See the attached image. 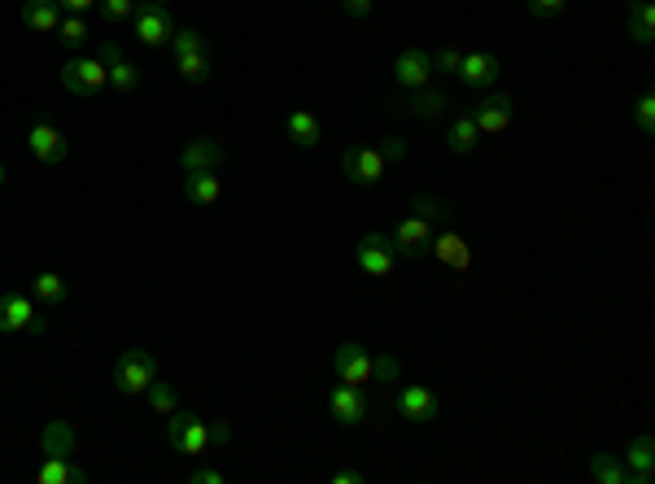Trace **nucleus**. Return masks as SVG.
<instances>
[{
  "label": "nucleus",
  "instance_id": "nucleus-1",
  "mask_svg": "<svg viewBox=\"0 0 655 484\" xmlns=\"http://www.w3.org/2000/svg\"><path fill=\"white\" fill-rule=\"evenodd\" d=\"M166 441H171V450L184 454V458H201L214 445L210 423L201 415H193V410H180V406L166 415Z\"/></svg>",
  "mask_w": 655,
  "mask_h": 484
},
{
  "label": "nucleus",
  "instance_id": "nucleus-2",
  "mask_svg": "<svg viewBox=\"0 0 655 484\" xmlns=\"http://www.w3.org/2000/svg\"><path fill=\"white\" fill-rule=\"evenodd\" d=\"M153 380H158V358L149 349H123L114 358V389L123 397H140Z\"/></svg>",
  "mask_w": 655,
  "mask_h": 484
},
{
  "label": "nucleus",
  "instance_id": "nucleus-3",
  "mask_svg": "<svg viewBox=\"0 0 655 484\" xmlns=\"http://www.w3.org/2000/svg\"><path fill=\"white\" fill-rule=\"evenodd\" d=\"M131 31L145 48H166L175 35V18L166 9V0H136V14H131Z\"/></svg>",
  "mask_w": 655,
  "mask_h": 484
},
{
  "label": "nucleus",
  "instance_id": "nucleus-4",
  "mask_svg": "<svg viewBox=\"0 0 655 484\" xmlns=\"http://www.w3.org/2000/svg\"><path fill=\"white\" fill-rule=\"evenodd\" d=\"M62 88L70 96H83V101H97L110 88V70H105L101 57H70L62 66Z\"/></svg>",
  "mask_w": 655,
  "mask_h": 484
},
{
  "label": "nucleus",
  "instance_id": "nucleus-5",
  "mask_svg": "<svg viewBox=\"0 0 655 484\" xmlns=\"http://www.w3.org/2000/svg\"><path fill=\"white\" fill-rule=\"evenodd\" d=\"M385 153L372 149V144H350L341 153V175L350 179V188H376L385 179Z\"/></svg>",
  "mask_w": 655,
  "mask_h": 484
},
{
  "label": "nucleus",
  "instance_id": "nucleus-6",
  "mask_svg": "<svg viewBox=\"0 0 655 484\" xmlns=\"http://www.w3.org/2000/svg\"><path fill=\"white\" fill-rule=\"evenodd\" d=\"M332 371H337L341 384H354V389H367V384H376V358L367 354L359 341L337 345V354H332Z\"/></svg>",
  "mask_w": 655,
  "mask_h": 484
},
{
  "label": "nucleus",
  "instance_id": "nucleus-7",
  "mask_svg": "<svg viewBox=\"0 0 655 484\" xmlns=\"http://www.w3.org/2000/svg\"><path fill=\"white\" fill-rule=\"evenodd\" d=\"M393 262H398V253H393V240L385 232L359 236V245H354V266H359L367 280H385L393 271Z\"/></svg>",
  "mask_w": 655,
  "mask_h": 484
},
{
  "label": "nucleus",
  "instance_id": "nucleus-8",
  "mask_svg": "<svg viewBox=\"0 0 655 484\" xmlns=\"http://www.w3.org/2000/svg\"><path fill=\"white\" fill-rule=\"evenodd\" d=\"M468 114H472V123L481 136H503V131L516 123V101H511L507 92H490L485 101H476Z\"/></svg>",
  "mask_w": 655,
  "mask_h": 484
},
{
  "label": "nucleus",
  "instance_id": "nucleus-9",
  "mask_svg": "<svg viewBox=\"0 0 655 484\" xmlns=\"http://www.w3.org/2000/svg\"><path fill=\"white\" fill-rule=\"evenodd\" d=\"M393 410L407 423H433L442 415V402H437V393L428 389V384H402V389L393 393Z\"/></svg>",
  "mask_w": 655,
  "mask_h": 484
},
{
  "label": "nucleus",
  "instance_id": "nucleus-10",
  "mask_svg": "<svg viewBox=\"0 0 655 484\" xmlns=\"http://www.w3.org/2000/svg\"><path fill=\"white\" fill-rule=\"evenodd\" d=\"M328 415L341 423V428H359V423L372 419V402H367L363 389H354V384H341L328 393Z\"/></svg>",
  "mask_w": 655,
  "mask_h": 484
},
{
  "label": "nucleus",
  "instance_id": "nucleus-11",
  "mask_svg": "<svg viewBox=\"0 0 655 484\" xmlns=\"http://www.w3.org/2000/svg\"><path fill=\"white\" fill-rule=\"evenodd\" d=\"M437 70H433V53H424L420 44H411V48H402L398 57H393V83L398 88H428V79H433Z\"/></svg>",
  "mask_w": 655,
  "mask_h": 484
},
{
  "label": "nucleus",
  "instance_id": "nucleus-12",
  "mask_svg": "<svg viewBox=\"0 0 655 484\" xmlns=\"http://www.w3.org/2000/svg\"><path fill=\"white\" fill-rule=\"evenodd\" d=\"M0 332H44V319L35 314V301L27 293L0 297Z\"/></svg>",
  "mask_w": 655,
  "mask_h": 484
},
{
  "label": "nucleus",
  "instance_id": "nucleus-13",
  "mask_svg": "<svg viewBox=\"0 0 655 484\" xmlns=\"http://www.w3.org/2000/svg\"><path fill=\"white\" fill-rule=\"evenodd\" d=\"M393 253L398 258H424L428 253V240H433V219H420V214H411V219H402L393 227Z\"/></svg>",
  "mask_w": 655,
  "mask_h": 484
},
{
  "label": "nucleus",
  "instance_id": "nucleus-14",
  "mask_svg": "<svg viewBox=\"0 0 655 484\" xmlns=\"http://www.w3.org/2000/svg\"><path fill=\"white\" fill-rule=\"evenodd\" d=\"M498 75H503V66H498V57L494 53H463V62H459V83L463 88H472V92H485V88H494Z\"/></svg>",
  "mask_w": 655,
  "mask_h": 484
},
{
  "label": "nucleus",
  "instance_id": "nucleus-15",
  "mask_svg": "<svg viewBox=\"0 0 655 484\" xmlns=\"http://www.w3.org/2000/svg\"><path fill=\"white\" fill-rule=\"evenodd\" d=\"M27 144H31L35 162H44V166H62L66 153H70V140H66L53 123H35V127L27 131Z\"/></svg>",
  "mask_w": 655,
  "mask_h": 484
},
{
  "label": "nucleus",
  "instance_id": "nucleus-16",
  "mask_svg": "<svg viewBox=\"0 0 655 484\" xmlns=\"http://www.w3.org/2000/svg\"><path fill=\"white\" fill-rule=\"evenodd\" d=\"M101 62H105V70H110V88H114L118 96H136V92H140V70L127 62L123 48H118L114 40H105Z\"/></svg>",
  "mask_w": 655,
  "mask_h": 484
},
{
  "label": "nucleus",
  "instance_id": "nucleus-17",
  "mask_svg": "<svg viewBox=\"0 0 655 484\" xmlns=\"http://www.w3.org/2000/svg\"><path fill=\"white\" fill-rule=\"evenodd\" d=\"M428 253H433L442 266H450V271H459V275L472 271V245L459 232H442V236L433 232V240H428Z\"/></svg>",
  "mask_w": 655,
  "mask_h": 484
},
{
  "label": "nucleus",
  "instance_id": "nucleus-18",
  "mask_svg": "<svg viewBox=\"0 0 655 484\" xmlns=\"http://www.w3.org/2000/svg\"><path fill=\"white\" fill-rule=\"evenodd\" d=\"M219 166H223V144L219 140L197 136V140L184 144V153H180V171L184 175H193V171H219Z\"/></svg>",
  "mask_w": 655,
  "mask_h": 484
},
{
  "label": "nucleus",
  "instance_id": "nucleus-19",
  "mask_svg": "<svg viewBox=\"0 0 655 484\" xmlns=\"http://www.w3.org/2000/svg\"><path fill=\"white\" fill-rule=\"evenodd\" d=\"M625 471H629V484H651L655 480V437L651 432H642V437L629 441Z\"/></svg>",
  "mask_w": 655,
  "mask_h": 484
},
{
  "label": "nucleus",
  "instance_id": "nucleus-20",
  "mask_svg": "<svg viewBox=\"0 0 655 484\" xmlns=\"http://www.w3.org/2000/svg\"><path fill=\"white\" fill-rule=\"evenodd\" d=\"M57 22H62L57 0H22V27H31L35 35H57Z\"/></svg>",
  "mask_w": 655,
  "mask_h": 484
},
{
  "label": "nucleus",
  "instance_id": "nucleus-21",
  "mask_svg": "<svg viewBox=\"0 0 655 484\" xmlns=\"http://www.w3.org/2000/svg\"><path fill=\"white\" fill-rule=\"evenodd\" d=\"M184 197L193 201V205H219L223 201V179L219 171H193V175H184Z\"/></svg>",
  "mask_w": 655,
  "mask_h": 484
},
{
  "label": "nucleus",
  "instance_id": "nucleus-22",
  "mask_svg": "<svg viewBox=\"0 0 655 484\" xmlns=\"http://www.w3.org/2000/svg\"><path fill=\"white\" fill-rule=\"evenodd\" d=\"M446 105H450V96L442 88H411L402 110L411 118H437V114H446Z\"/></svg>",
  "mask_w": 655,
  "mask_h": 484
},
{
  "label": "nucleus",
  "instance_id": "nucleus-23",
  "mask_svg": "<svg viewBox=\"0 0 655 484\" xmlns=\"http://www.w3.org/2000/svg\"><path fill=\"white\" fill-rule=\"evenodd\" d=\"M83 480H88V471H79L70 458H44L35 467V484H83Z\"/></svg>",
  "mask_w": 655,
  "mask_h": 484
},
{
  "label": "nucleus",
  "instance_id": "nucleus-24",
  "mask_svg": "<svg viewBox=\"0 0 655 484\" xmlns=\"http://www.w3.org/2000/svg\"><path fill=\"white\" fill-rule=\"evenodd\" d=\"M319 136H324V127H319V118L311 110H293L289 114V140L297 149H315Z\"/></svg>",
  "mask_w": 655,
  "mask_h": 484
},
{
  "label": "nucleus",
  "instance_id": "nucleus-25",
  "mask_svg": "<svg viewBox=\"0 0 655 484\" xmlns=\"http://www.w3.org/2000/svg\"><path fill=\"white\" fill-rule=\"evenodd\" d=\"M629 35H634V44L655 40V5L651 0H629Z\"/></svg>",
  "mask_w": 655,
  "mask_h": 484
},
{
  "label": "nucleus",
  "instance_id": "nucleus-26",
  "mask_svg": "<svg viewBox=\"0 0 655 484\" xmlns=\"http://www.w3.org/2000/svg\"><path fill=\"white\" fill-rule=\"evenodd\" d=\"M476 144H481V131H476L472 114H455V123L446 131V149L450 153H472Z\"/></svg>",
  "mask_w": 655,
  "mask_h": 484
},
{
  "label": "nucleus",
  "instance_id": "nucleus-27",
  "mask_svg": "<svg viewBox=\"0 0 655 484\" xmlns=\"http://www.w3.org/2000/svg\"><path fill=\"white\" fill-rule=\"evenodd\" d=\"M590 476L599 484H629V471L621 463V454H603V450L590 458Z\"/></svg>",
  "mask_w": 655,
  "mask_h": 484
},
{
  "label": "nucleus",
  "instance_id": "nucleus-28",
  "mask_svg": "<svg viewBox=\"0 0 655 484\" xmlns=\"http://www.w3.org/2000/svg\"><path fill=\"white\" fill-rule=\"evenodd\" d=\"M35 297H40L49 310H62L66 297H70L66 293V280L57 271H40V275H35Z\"/></svg>",
  "mask_w": 655,
  "mask_h": 484
},
{
  "label": "nucleus",
  "instance_id": "nucleus-29",
  "mask_svg": "<svg viewBox=\"0 0 655 484\" xmlns=\"http://www.w3.org/2000/svg\"><path fill=\"white\" fill-rule=\"evenodd\" d=\"M70 454H75L70 423H49V428H44V458H70Z\"/></svg>",
  "mask_w": 655,
  "mask_h": 484
},
{
  "label": "nucleus",
  "instance_id": "nucleus-30",
  "mask_svg": "<svg viewBox=\"0 0 655 484\" xmlns=\"http://www.w3.org/2000/svg\"><path fill=\"white\" fill-rule=\"evenodd\" d=\"M57 40L66 48H83L92 40V22L83 14H62V22H57Z\"/></svg>",
  "mask_w": 655,
  "mask_h": 484
},
{
  "label": "nucleus",
  "instance_id": "nucleus-31",
  "mask_svg": "<svg viewBox=\"0 0 655 484\" xmlns=\"http://www.w3.org/2000/svg\"><path fill=\"white\" fill-rule=\"evenodd\" d=\"M145 402L153 415H171L175 406H180V393H175V384H166V380H153L149 389H145Z\"/></svg>",
  "mask_w": 655,
  "mask_h": 484
},
{
  "label": "nucleus",
  "instance_id": "nucleus-32",
  "mask_svg": "<svg viewBox=\"0 0 655 484\" xmlns=\"http://www.w3.org/2000/svg\"><path fill=\"white\" fill-rule=\"evenodd\" d=\"M166 48H171L175 57H188V53H210V40L201 31H193V27H180L171 35V44H166Z\"/></svg>",
  "mask_w": 655,
  "mask_h": 484
},
{
  "label": "nucleus",
  "instance_id": "nucleus-33",
  "mask_svg": "<svg viewBox=\"0 0 655 484\" xmlns=\"http://www.w3.org/2000/svg\"><path fill=\"white\" fill-rule=\"evenodd\" d=\"M175 70L188 79V83H210V53H188V57H175Z\"/></svg>",
  "mask_w": 655,
  "mask_h": 484
},
{
  "label": "nucleus",
  "instance_id": "nucleus-34",
  "mask_svg": "<svg viewBox=\"0 0 655 484\" xmlns=\"http://www.w3.org/2000/svg\"><path fill=\"white\" fill-rule=\"evenodd\" d=\"M411 210L415 214H420V219H446V201L442 197H433V192H415V197H411Z\"/></svg>",
  "mask_w": 655,
  "mask_h": 484
},
{
  "label": "nucleus",
  "instance_id": "nucleus-35",
  "mask_svg": "<svg viewBox=\"0 0 655 484\" xmlns=\"http://www.w3.org/2000/svg\"><path fill=\"white\" fill-rule=\"evenodd\" d=\"M634 123L642 136H655V92H642L638 105H634Z\"/></svg>",
  "mask_w": 655,
  "mask_h": 484
},
{
  "label": "nucleus",
  "instance_id": "nucleus-36",
  "mask_svg": "<svg viewBox=\"0 0 655 484\" xmlns=\"http://www.w3.org/2000/svg\"><path fill=\"white\" fill-rule=\"evenodd\" d=\"M131 14H136V0H101L105 22H131Z\"/></svg>",
  "mask_w": 655,
  "mask_h": 484
},
{
  "label": "nucleus",
  "instance_id": "nucleus-37",
  "mask_svg": "<svg viewBox=\"0 0 655 484\" xmlns=\"http://www.w3.org/2000/svg\"><path fill=\"white\" fill-rule=\"evenodd\" d=\"M524 9H529L533 18H559L568 9V0H524Z\"/></svg>",
  "mask_w": 655,
  "mask_h": 484
},
{
  "label": "nucleus",
  "instance_id": "nucleus-38",
  "mask_svg": "<svg viewBox=\"0 0 655 484\" xmlns=\"http://www.w3.org/2000/svg\"><path fill=\"white\" fill-rule=\"evenodd\" d=\"M459 62H463L459 48H442V53H433V70H437V75H459Z\"/></svg>",
  "mask_w": 655,
  "mask_h": 484
},
{
  "label": "nucleus",
  "instance_id": "nucleus-39",
  "mask_svg": "<svg viewBox=\"0 0 655 484\" xmlns=\"http://www.w3.org/2000/svg\"><path fill=\"white\" fill-rule=\"evenodd\" d=\"M398 371H402V362L393 358V354H380L376 358V384H393V380H398Z\"/></svg>",
  "mask_w": 655,
  "mask_h": 484
},
{
  "label": "nucleus",
  "instance_id": "nucleus-40",
  "mask_svg": "<svg viewBox=\"0 0 655 484\" xmlns=\"http://www.w3.org/2000/svg\"><path fill=\"white\" fill-rule=\"evenodd\" d=\"M372 5H376V0H341L345 18H367V14H372Z\"/></svg>",
  "mask_w": 655,
  "mask_h": 484
},
{
  "label": "nucleus",
  "instance_id": "nucleus-41",
  "mask_svg": "<svg viewBox=\"0 0 655 484\" xmlns=\"http://www.w3.org/2000/svg\"><path fill=\"white\" fill-rule=\"evenodd\" d=\"M188 480H193V484H228V476H223V471H214V467H197Z\"/></svg>",
  "mask_w": 655,
  "mask_h": 484
},
{
  "label": "nucleus",
  "instance_id": "nucleus-42",
  "mask_svg": "<svg viewBox=\"0 0 655 484\" xmlns=\"http://www.w3.org/2000/svg\"><path fill=\"white\" fill-rule=\"evenodd\" d=\"M380 153H385V162H398V157H407V140H402V136H389Z\"/></svg>",
  "mask_w": 655,
  "mask_h": 484
},
{
  "label": "nucleus",
  "instance_id": "nucleus-43",
  "mask_svg": "<svg viewBox=\"0 0 655 484\" xmlns=\"http://www.w3.org/2000/svg\"><path fill=\"white\" fill-rule=\"evenodd\" d=\"M367 476L363 471H354V467H341V471H332V484H363Z\"/></svg>",
  "mask_w": 655,
  "mask_h": 484
},
{
  "label": "nucleus",
  "instance_id": "nucleus-44",
  "mask_svg": "<svg viewBox=\"0 0 655 484\" xmlns=\"http://www.w3.org/2000/svg\"><path fill=\"white\" fill-rule=\"evenodd\" d=\"M62 5V14H88L92 5H101V0H57Z\"/></svg>",
  "mask_w": 655,
  "mask_h": 484
},
{
  "label": "nucleus",
  "instance_id": "nucleus-45",
  "mask_svg": "<svg viewBox=\"0 0 655 484\" xmlns=\"http://www.w3.org/2000/svg\"><path fill=\"white\" fill-rule=\"evenodd\" d=\"M210 437H214V445L232 441V423H210Z\"/></svg>",
  "mask_w": 655,
  "mask_h": 484
},
{
  "label": "nucleus",
  "instance_id": "nucleus-46",
  "mask_svg": "<svg viewBox=\"0 0 655 484\" xmlns=\"http://www.w3.org/2000/svg\"><path fill=\"white\" fill-rule=\"evenodd\" d=\"M0 184H5V166H0Z\"/></svg>",
  "mask_w": 655,
  "mask_h": 484
}]
</instances>
